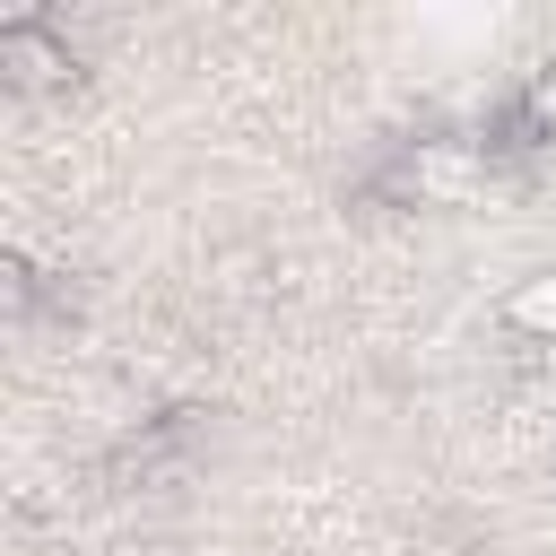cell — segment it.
I'll use <instances>...</instances> for the list:
<instances>
[{
  "label": "cell",
  "mask_w": 556,
  "mask_h": 556,
  "mask_svg": "<svg viewBox=\"0 0 556 556\" xmlns=\"http://www.w3.org/2000/svg\"><path fill=\"white\" fill-rule=\"evenodd\" d=\"M0 87H17V96H61V87H78V52H70V35H61L43 9L0 17Z\"/></svg>",
  "instance_id": "cell-2"
},
{
  "label": "cell",
  "mask_w": 556,
  "mask_h": 556,
  "mask_svg": "<svg viewBox=\"0 0 556 556\" xmlns=\"http://www.w3.org/2000/svg\"><path fill=\"white\" fill-rule=\"evenodd\" d=\"M513 139L530 148V139H556V61H539L530 78H521V96H513Z\"/></svg>",
  "instance_id": "cell-4"
},
{
  "label": "cell",
  "mask_w": 556,
  "mask_h": 556,
  "mask_svg": "<svg viewBox=\"0 0 556 556\" xmlns=\"http://www.w3.org/2000/svg\"><path fill=\"white\" fill-rule=\"evenodd\" d=\"M539 356H547V374H556V348H539Z\"/></svg>",
  "instance_id": "cell-6"
},
{
  "label": "cell",
  "mask_w": 556,
  "mask_h": 556,
  "mask_svg": "<svg viewBox=\"0 0 556 556\" xmlns=\"http://www.w3.org/2000/svg\"><path fill=\"white\" fill-rule=\"evenodd\" d=\"M495 321H504L513 339H530V348H556V269H521V278L504 287Z\"/></svg>",
  "instance_id": "cell-3"
},
{
  "label": "cell",
  "mask_w": 556,
  "mask_h": 556,
  "mask_svg": "<svg viewBox=\"0 0 556 556\" xmlns=\"http://www.w3.org/2000/svg\"><path fill=\"white\" fill-rule=\"evenodd\" d=\"M486 182H495V148H478V139H408L374 174V200H391V208H469V200H486Z\"/></svg>",
  "instance_id": "cell-1"
},
{
  "label": "cell",
  "mask_w": 556,
  "mask_h": 556,
  "mask_svg": "<svg viewBox=\"0 0 556 556\" xmlns=\"http://www.w3.org/2000/svg\"><path fill=\"white\" fill-rule=\"evenodd\" d=\"M0 295H9V313H26V304H35V261H26V252H9V261H0Z\"/></svg>",
  "instance_id": "cell-5"
}]
</instances>
